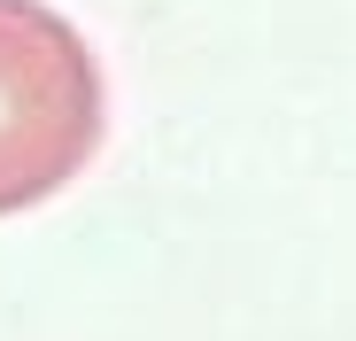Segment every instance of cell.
<instances>
[{
  "instance_id": "6da1fadb",
  "label": "cell",
  "mask_w": 356,
  "mask_h": 341,
  "mask_svg": "<svg viewBox=\"0 0 356 341\" xmlns=\"http://www.w3.org/2000/svg\"><path fill=\"white\" fill-rule=\"evenodd\" d=\"M108 86L78 24L47 0H0V217L39 209L101 155Z\"/></svg>"
}]
</instances>
